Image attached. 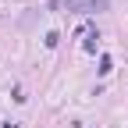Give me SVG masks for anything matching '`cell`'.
<instances>
[{"label": "cell", "instance_id": "4", "mask_svg": "<svg viewBox=\"0 0 128 128\" xmlns=\"http://www.w3.org/2000/svg\"><path fill=\"white\" fill-rule=\"evenodd\" d=\"M57 43H60V36H57V32H46V46H50V50H54Z\"/></svg>", "mask_w": 128, "mask_h": 128}, {"label": "cell", "instance_id": "2", "mask_svg": "<svg viewBox=\"0 0 128 128\" xmlns=\"http://www.w3.org/2000/svg\"><path fill=\"white\" fill-rule=\"evenodd\" d=\"M96 46H100V32H89V36H86V50L96 54Z\"/></svg>", "mask_w": 128, "mask_h": 128}, {"label": "cell", "instance_id": "3", "mask_svg": "<svg viewBox=\"0 0 128 128\" xmlns=\"http://www.w3.org/2000/svg\"><path fill=\"white\" fill-rule=\"evenodd\" d=\"M110 71H114V60H110V57H100V75H110Z\"/></svg>", "mask_w": 128, "mask_h": 128}, {"label": "cell", "instance_id": "1", "mask_svg": "<svg viewBox=\"0 0 128 128\" xmlns=\"http://www.w3.org/2000/svg\"><path fill=\"white\" fill-rule=\"evenodd\" d=\"M64 7L75 14H96V11H107L110 4L107 0H64Z\"/></svg>", "mask_w": 128, "mask_h": 128}]
</instances>
